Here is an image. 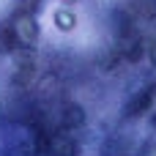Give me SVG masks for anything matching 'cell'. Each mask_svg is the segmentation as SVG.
<instances>
[{
    "instance_id": "1",
    "label": "cell",
    "mask_w": 156,
    "mask_h": 156,
    "mask_svg": "<svg viewBox=\"0 0 156 156\" xmlns=\"http://www.w3.org/2000/svg\"><path fill=\"white\" fill-rule=\"evenodd\" d=\"M49 151H52V156H77V145L66 134H58V137H52Z\"/></svg>"
},
{
    "instance_id": "2",
    "label": "cell",
    "mask_w": 156,
    "mask_h": 156,
    "mask_svg": "<svg viewBox=\"0 0 156 156\" xmlns=\"http://www.w3.org/2000/svg\"><path fill=\"white\" fill-rule=\"evenodd\" d=\"M82 121H85V115H82L80 107H69V110H63V123H66V126H80Z\"/></svg>"
}]
</instances>
